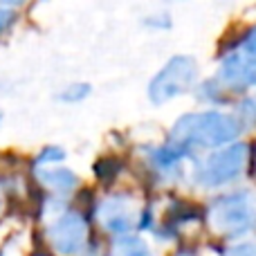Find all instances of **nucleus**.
Returning a JSON list of instances; mask_svg holds the SVG:
<instances>
[{
	"instance_id": "nucleus-9",
	"label": "nucleus",
	"mask_w": 256,
	"mask_h": 256,
	"mask_svg": "<svg viewBox=\"0 0 256 256\" xmlns=\"http://www.w3.org/2000/svg\"><path fill=\"white\" fill-rule=\"evenodd\" d=\"M112 256H153L148 250V245L144 243L137 236H124V238H117L112 243L110 250Z\"/></svg>"
},
{
	"instance_id": "nucleus-13",
	"label": "nucleus",
	"mask_w": 256,
	"mask_h": 256,
	"mask_svg": "<svg viewBox=\"0 0 256 256\" xmlns=\"http://www.w3.org/2000/svg\"><path fill=\"white\" fill-rule=\"evenodd\" d=\"M227 256H256V250L252 245H236L227 252Z\"/></svg>"
},
{
	"instance_id": "nucleus-7",
	"label": "nucleus",
	"mask_w": 256,
	"mask_h": 256,
	"mask_svg": "<svg viewBox=\"0 0 256 256\" xmlns=\"http://www.w3.org/2000/svg\"><path fill=\"white\" fill-rule=\"evenodd\" d=\"M97 218L102 220V225L110 232H126L135 222V207L132 200L128 198H110L106 202H102V207L97 209Z\"/></svg>"
},
{
	"instance_id": "nucleus-6",
	"label": "nucleus",
	"mask_w": 256,
	"mask_h": 256,
	"mask_svg": "<svg viewBox=\"0 0 256 256\" xmlns=\"http://www.w3.org/2000/svg\"><path fill=\"white\" fill-rule=\"evenodd\" d=\"M220 86L230 90H248L256 86V56L243 52H232L222 58L220 72H218Z\"/></svg>"
},
{
	"instance_id": "nucleus-11",
	"label": "nucleus",
	"mask_w": 256,
	"mask_h": 256,
	"mask_svg": "<svg viewBox=\"0 0 256 256\" xmlns=\"http://www.w3.org/2000/svg\"><path fill=\"white\" fill-rule=\"evenodd\" d=\"M240 50L248 52V54H252V56H256V27L248 30V34L240 38Z\"/></svg>"
},
{
	"instance_id": "nucleus-3",
	"label": "nucleus",
	"mask_w": 256,
	"mask_h": 256,
	"mask_svg": "<svg viewBox=\"0 0 256 256\" xmlns=\"http://www.w3.org/2000/svg\"><path fill=\"white\" fill-rule=\"evenodd\" d=\"M198 79V63L194 56H173L158 74L153 76L148 86V99L155 106L171 102V99L180 97L182 92L191 90V86Z\"/></svg>"
},
{
	"instance_id": "nucleus-8",
	"label": "nucleus",
	"mask_w": 256,
	"mask_h": 256,
	"mask_svg": "<svg viewBox=\"0 0 256 256\" xmlns=\"http://www.w3.org/2000/svg\"><path fill=\"white\" fill-rule=\"evenodd\" d=\"M38 180L48 189L58 191V194L72 191L76 186V176L72 171H68V168H45V171H38Z\"/></svg>"
},
{
	"instance_id": "nucleus-4",
	"label": "nucleus",
	"mask_w": 256,
	"mask_h": 256,
	"mask_svg": "<svg viewBox=\"0 0 256 256\" xmlns=\"http://www.w3.org/2000/svg\"><path fill=\"white\" fill-rule=\"evenodd\" d=\"M245 162H248V146L245 144L227 146V148L214 153L212 158L198 168L196 178H198V182L204 186H218V184H222V182L234 180L245 168Z\"/></svg>"
},
{
	"instance_id": "nucleus-15",
	"label": "nucleus",
	"mask_w": 256,
	"mask_h": 256,
	"mask_svg": "<svg viewBox=\"0 0 256 256\" xmlns=\"http://www.w3.org/2000/svg\"><path fill=\"white\" fill-rule=\"evenodd\" d=\"M148 25H153V27H166V25H168V20H160V18H150V20H148Z\"/></svg>"
},
{
	"instance_id": "nucleus-10",
	"label": "nucleus",
	"mask_w": 256,
	"mask_h": 256,
	"mask_svg": "<svg viewBox=\"0 0 256 256\" xmlns=\"http://www.w3.org/2000/svg\"><path fill=\"white\" fill-rule=\"evenodd\" d=\"M88 94H90V86L88 84H72V86H68V88L61 92V99H63V102L74 104V102L86 99Z\"/></svg>"
},
{
	"instance_id": "nucleus-14",
	"label": "nucleus",
	"mask_w": 256,
	"mask_h": 256,
	"mask_svg": "<svg viewBox=\"0 0 256 256\" xmlns=\"http://www.w3.org/2000/svg\"><path fill=\"white\" fill-rule=\"evenodd\" d=\"M12 22H14V12H9V9H0V34H2Z\"/></svg>"
},
{
	"instance_id": "nucleus-12",
	"label": "nucleus",
	"mask_w": 256,
	"mask_h": 256,
	"mask_svg": "<svg viewBox=\"0 0 256 256\" xmlns=\"http://www.w3.org/2000/svg\"><path fill=\"white\" fill-rule=\"evenodd\" d=\"M63 158H66V153L61 148H45L38 160L40 162H54V160H63Z\"/></svg>"
},
{
	"instance_id": "nucleus-2",
	"label": "nucleus",
	"mask_w": 256,
	"mask_h": 256,
	"mask_svg": "<svg viewBox=\"0 0 256 256\" xmlns=\"http://www.w3.org/2000/svg\"><path fill=\"white\" fill-rule=\"evenodd\" d=\"M209 225L220 236H243L256 227V196L238 191L216 200L209 207Z\"/></svg>"
},
{
	"instance_id": "nucleus-5",
	"label": "nucleus",
	"mask_w": 256,
	"mask_h": 256,
	"mask_svg": "<svg viewBox=\"0 0 256 256\" xmlns=\"http://www.w3.org/2000/svg\"><path fill=\"white\" fill-rule=\"evenodd\" d=\"M48 240L58 254L72 256L79 254L84 250L86 240H88V227L86 220L79 214H63L61 218L48 227Z\"/></svg>"
},
{
	"instance_id": "nucleus-18",
	"label": "nucleus",
	"mask_w": 256,
	"mask_h": 256,
	"mask_svg": "<svg viewBox=\"0 0 256 256\" xmlns=\"http://www.w3.org/2000/svg\"><path fill=\"white\" fill-rule=\"evenodd\" d=\"M0 120H2V117H0Z\"/></svg>"
},
{
	"instance_id": "nucleus-1",
	"label": "nucleus",
	"mask_w": 256,
	"mask_h": 256,
	"mask_svg": "<svg viewBox=\"0 0 256 256\" xmlns=\"http://www.w3.org/2000/svg\"><path fill=\"white\" fill-rule=\"evenodd\" d=\"M240 132V122L225 112H191L176 122L171 130V144L180 148H214L232 142Z\"/></svg>"
},
{
	"instance_id": "nucleus-17",
	"label": "nucleus",
	"mask_w": 256,
	"mask_h": 256,
	"mask_svg": "<svg viewBox=\"0 0 256 256\" xmlns=\"http://www.w3.org/2000/svg\"><path fill=\"white\" fill-rule=\"evenodd\" d=\"M0 209H2V200H0Z\"/></svg>"
},
{
	"instance_id": "nucleus-16",
	"label": "nucleus",
	"mask_w": 256,
	"mask_h": 256,
	"mask_svg": "<svg viewBox=\"0 0 256 256\" xmlns=\"http://www.w3.org/2000/svg\"><path fill=\"white\" fill-rule=\"evenodd\" d=\"M176 256H196V254H191V252H180V254H176Z\"/></svg>"
}]
</instances>
